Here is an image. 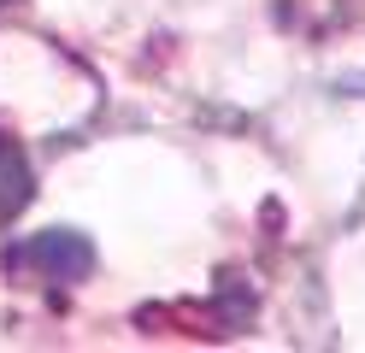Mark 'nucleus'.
<instances>
[{
	"label": "nucleus",
	"instance_id": "nucleus-1",
	"mask_svg": "<svg viewBox=\"0 0 365 353\" xmlns=\"http://www.w3.org/2000/svg\"><path fill=\"white\" fill-rule=\"evenodd\" d=\"M30 195H36V171H30L24 148H18L12 135H0V230L30 206Z\"/></svg>",
	"mask_w": 365,
	"mask_h": 353
},
{
	"label": "nucleus",
	"instance_id": "nucleus-2",
	"mask_svg": "<svg viewBox=\"0 0 365 353\" xmlns=\"http://www.w3.org/2000/svg\"><path fill=\"white\" fill-rule=\"evenodd\" d=\"M0 6H12V0H0Z\"/></svg>",
	"mask_w": 365,
	"mask_h": 353
}]
</instances>
